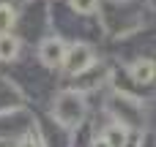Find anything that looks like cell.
<instances>
[{"label":"cell","instance_id":"cell-4","mask_svg":"<svg viewBox=\"0 0 156 147\" xmlns=\"http://www.w3.org/2000/svg\"><path fill=\"white\" fill-rule=\"evenodd\" d=\"M129 74H132L134 82H151V79L156 76V63H154V60H148V57H143V60L132 63Z\"/></svg>","mask_w":156,"mask_h":147},{"label":"cell","instance_id":"cell-3","mask_svg":"<svg viewBox=\"0 0 156 147\" xmlns=\"http://www.w3.org/2000/svg\"><path fill=\"white\" fill-rule=\"evenodd\" d=\"M66 44L60 41V38H47L44 44H41V49H38V57H41V63L44 65H49V68H55V65H63L66 63Z\"/></svg>","mask_w":156,"mask_h":147},{"label":"cell","instance_id":"cell-7","mask_svg":"<svg viewBox=\"0 0 156 147\" xmlns=\"http://www.w3.org/2000/svg\"><path fill=\"white\" fill-rule=\"evenodd\" d=\"M104 139H107V145H110V147H123V145H126V128H121V125H110V128L104 131Z\"/></svg>","mask_w":156,"mask_h":147},{"label":"cell","instance_id":"cell-8","mask_svg":"<svg viewBox=\"0 0 156 147\" xmlns=\"http://www.w3.org/2000/svg\"><path fill=\"white\" fill-rule=\"evenodd\" d=\"M71 8L77 14H93L99 8V0H71Z\"/></svg>","mask_w":156,"mask_h":147},{"label":"cell","instance_id":"cell-1","mask_svg":"<svg viewBox=\"0 0 156 147\" xmlns=\"http://www.w3.org/2000/svg\"><path fill=\"white\" fill-rule=\"evenodd\" d=\"M82 115H85V101H82V95H77V93H71V90L58 95V101H55V117H58L60 125H77V123L82 120Z\"/></svg>","mask_w":156,"mask_h":147},{"label":"cell","instance_id":"cell-9","mask_svg":"<svg viewBox=\"0 0 156 147\" xmlns=\"http://www.w3.org/2000/svg\"><path fill=\"white\" fill-rule=\"evenodd\" d=\"M19 147H41V145H38V139H36L33 134H27V136L19 142Z\"/></svg>","mask_w":156,"mask_h":147},{"label":"cell","instance_id":"cell-10","mask_svg":"<svg viewBox=\"0 0 156 147\" xmlns=\"http://www.w3.org/2000/svg\"><path fill=\"white\" fill-rule=\"evenodd\" d=\"M90 147H110V145H107V139L101 136V139H93V142H90Z\"/></svg>","mask_w":156,"mask_h":147},{"label":"cell","instance_id":"cell-2","mask_svg":"<svg viewBox=\"0 0 156 147\" xmlns=\"http://www.w3.org/2000/svg\"><path fill=\"white\" fill-rule=\"evenodd\" d=\"M66 71L74 76V74H82L88 65H93V49L88 46V44H74L71 49H69V55H66Z\"/></svg>","mask_w":156,"mask_h":147},{"label":"cell","instance_id":"cell-5","mask_svg":"<svg viewBox=\"0 0 156 147\" xmlns=\"http://www.w3.org/2000/svg\"><path fill=\"white\" fill-rule=\"evenodd\" d=\"M19 52V38L16 35H0V60H14Z\"/></svg>","mask_w":156,"mask_h":147},{"label":"cell","instance_id":"cell-6","mask_svg":"<svg viewBox=\"0 0 156 147\" xmlns=\"http://www.w3.org/2000/svg\"><path fill=\"white\" fill-rule=\"evenodd\" d=\"M14 22H16L14 8H11V5H5V3H0V35H8V33H11V27H14Z\"/></svg>","mask_w":156,"mask_h":147}]
</instances>
